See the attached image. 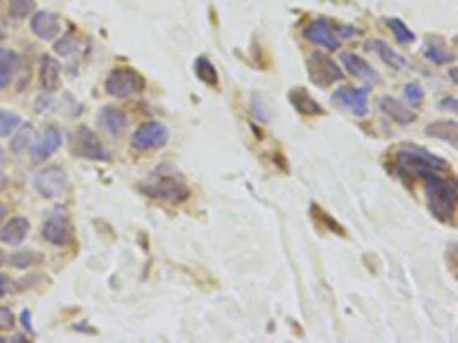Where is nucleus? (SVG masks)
<instances>
[{"label":"nucleus","instance_id":"obj_4","mask_svg":"<svg viewBox=\"0 0 458 343\" xmlns=\"http://www.w3.org/2000/svg\"><path fill=\"white\" fill-rule=\"evenodd\" d=\"M144 87V78L131 67H117L106 76L104 89L113 99H128Z\"/></svg>","mask_w":458,"mask_h":343},{"label":"nucleus","instance_id":"obj_38","mask_svg":"<svg viewBox=\"0 0 458 343\" xmlns=\"http://www.w3.org/2000/svg\"><path fill=\"white\" fill-rule=\"evenodd\" d=\"M37 104H44V96L37 99ZM49 108H51V99L46 96V110H49ZM37 113H44V106H37Z\"/></svg>","mask_w":458,"mask_h":343},{"label":"nucleus","instance_id":"obj_43","mask_svg":"<svg viewBox=\"0 0 458 343\" xmlns=\"http://www.w3.org/2000/svg\"><path fill=\"white\" fill-rule=\"evenodd\" d=\"M5 163V151H3V146H0V165Z\"/></svg>","mask_w":458,"mask_h":343},{"label":"nucleus","instance_id":"obj_34","mask_svg":"<svg viewBox=\"0 0 458 343\" xmlns=\"http://www.w3.org/2000/svg\"><path fill=\"white\" fill-rule=\"evenodd\" d=\"M14 328V313L7 307H0V330H12Z\"/></svg>","mask_w":458,"mask_h":343},{"label":"nucleus","instance_id":"obj_12","mask_svg":"<svg viewBox=\"0 0 458 343\" xmlns=\"http://www.w3.org/2000/svg\"><path fill=\"white\" fill-rule=\"evenodd\" d=\"M302 35H305L307 42L321 46V49H326V51H339V39L335 37V30L330 27L328 21H323V18H316V21H311V23L305 27V30H302Z\"/></svg>","mask_w":458,"mask_h":343},{"label":"nucleus","instance_id":"obj_13","mask_svg":"<svg viewBox=\"0 0 458 343\" xmlns=\"http://www.w3.org/2000/svg\"><path fill=\"white\" fill-rule=\"evenodd\" d=\"M30 30L37 39L51 42L60 35V18L53 12H35L30 18Z\"/></svg>","mask_w":458,"mask_h":343},{"label":"nucleus","instance_id":"obj_5","mask_svg":"<svg viewBox=\"0 0 458 343\" xmlns=\"http://www.w3.org/2000/svg\"><path fill=\"white\" fill-rule=\"evenodd\" d=\"M307 73H309V80L318 87H328L344 78L342 67H339L330 55L321 53V51L311 53L307 58Z\"/></svg>","mask_w":458,"mask_h":343},{"label":"nucleus","instance_id":"obj_16","mask_svg":"<svg viewBox=\"0 0 458 343\" xmlns=\"http://www.w3.org/2000/svg\"><path fill=\"white\" fill-rule=\"evenodd\" d=\"M27 231H30V222L27 218H9L7 225L0 229V243L5 245H21Z\"/></svg>","mask_w":458,"mask_h":343},{"label":"nucleus","instance_id":"obj_45","mask_svg":"<svg viewBox=\"0 0 458 343\" xmlns=\"http://www.w3.org/2000/svg\"><path fill=\"white\" fill-rule=\"evenodd\" d=\"M3 341H5V339H3V337H0V343H3Z\"/></svg>","mask_w":458,"mask_h":343},{"label":"nucleus","instance_id":"obj_7","mask_svg":"<svg viewBox=\"0 0 458 343\" xmlns=\"http://www.w3.org/2000/svg\"><path fill=\"white\" fill-rule=\"evenodd\" d=\"M168 140H170L168 126H163L161 122H147L133 131L131 146L135 151H154L168 144Z\"/></svg>","mask_w":458,"mask_h":343},{"label":"nucleus","instance_id":"obj_20","mask_svg":"<svg viewBox=\"0 0 458 343\" xmlns=\"http://www.w3.org/2000/svg\"><path fill=\"white\" fill-rule=\"evenodd\" d=\"M369 49H373L376 53L380 55V60L388 64L390 69H397V71H401V69H406L408 67V60L403 58L401 53H397L394 49H390L388 44L385 42H380V39H376V42H369Z\"/></svg>","mask_w":458,"mask_h":343},{"label":"nucleus","instance_id":"obj_23","mask_svg":"<svg viewBox=\"0 0 458 343\" xmlns=\"http://www.w3.org/2000/svg\"><path fill=\"white\" fill-rule=\"evenodd\" d=\"M35 137H37V133H35V126L32 124H18L14 137L9 140V151H12V154H23L27 146H32Z\"/></svg>","mask_w":458,"mask_h":343},{"label":"nucleus","instance_id":"obj_35","mask_svg":"<svg viewBox=\"0 0 458 343\" xmlns=\"http://www.w3.org/2000/svg\"><path fill=\"white\" fill-rule=\"evenodd\" d=\"M440 108H442V110H452V113H456V108H458V106H456V99H454V96H445L442 101H440Z\"/></svg>","mask_w":458,"mask_h":343},{"label":"nucleus","instance_id":"obj_3","mask_svg":"<svg viewBox=\"0 0 458 343\" xmlns=\"http://www.w3.org/2000/svg\"><path fill=\"white\" fill-rule=\"evenodd\" d=\"M140 190L147 192L154 199H165L170 204H183L190 197V188L179 179V176L154 174L151 179L140 183Z\"/></svg>","mask_w":458,"mask_h":343},{"label":"nucleus","instance_id":"obj_32","mask_svg":"<svg viewBox=\"0 0 458 343\" xmlns=\"http://www.w3.org/2000/svg\"><path fill=\"white\" fill-rule=\"evenodd\" d=\"M250 108H252V113L256 115V119H259V122L268 124L271 115H268V110H266V108L261 106V96H259V94H252V104H250Z\"/></svg>","mask_w":458,"mask_h":343},{"label":"nucleus","instance_id":"obj_6","mask_svg":"<svg viewBox=\"0 0 458 343\" xmlns=\"http://www.w3.org/2000/svg\"><path fill=\"white\" fill-rule=\"evenodd\" d=\"M69 188V174L60 165H51L37 172L35 176V190L46 199H60Z\"/></svg>","mask_w":458,"mask_h":343},{"label":"nucleus","instance_id":"obj_2","mask_svg":"<svg viewBox=\"0 0 458 343\" xmlns=\"http://www.w3.org/2000/svg\"><path fill=\"white\" fill-rule=\"evenodd\" d=\"M426 201L431 213L440 222H449L456 211V183L442 179L440 174L426 179Z\"/></svg>","mask_w":458,"mask_h":343},{"label":"nucleus","instance_id":"obj_29","mask_svg":"<svg viewBox=\"0 0 458 343\" xmlns=\"http://www.w3.org/2000/svg\"><path fill=\"white\" fill-rule=\"evenodd\" d=\"M424 87L419 85V82H408L406 87H403V99L408 101L410 106H419L421 101H424Z\"/></svg>","mask_w":458,"mask_h":343},{"label":"nucleus","instance_id":"obj_21","mask_svg":"<svg viewBox=\"0 0 458 343\" xmlns=\"http://www.w3.org/2000/svg\"><path fill=\"white\" fill-rule=\"evenodd\" d=\"M426 135L435 137V140L452 142L456 146V135H458V124L454 119H442V122H433L426 126Z\"/></svg>","mask_w":458,"mask_h":343},{"label":"nucleus","instance_id":"obj_42","mask_svg":"<svg viewBox=\"0 0 458 343\" xmlns=\"http://www.w3.org/2000/svg\"><path fill=\"white\" fill-rule=\"evenodd\" d=\"M449 76H452V82H454V85H456V69H452V71H449Z\"/></svg>","mask_w":458,"mask_h":343},{"label":"nucleus","instance_id":"obj_31","mask_svg":"<svg viewBox=\"0 0 458 343\" xmlns=\"http://www.w3.org/2000/svg\"><path fill=\"white\" fill-rule=\"evenodd\" d=\"M76 49H80V42L71 35L55 44V53H58V55H71V53H76Z\"/></svg>","mask_w":458,"mask_h":343},{"label":"nucleus","instance_id":"obj_8","mask_svg":"<svg viewBox=\"0 0 458 343\" xmlns=\"http://www.w3.org/2000/svg\"><path fill=\"white\" fill-rule=\"evenodd\" d=\"M42 238L55 247H67L73 243V227L64 216V211H55L53 216L42 225Z\"/></svg>","mask_w":458,"mask_h":343},{"label":"nucleus","instance_id":"obj_36","mask_svg":"<svg viewBox=\"0 0 458 343\" xmlns=\"http://www.w3.org/2000/svg\"><path fill=\"white\" fill-rule=\"evenodd\" d=\"M9 286H12L9 277L7 275H0V298H5V295L9 293Z\"/></svg>","mask_w":458,"mask_h":343},{"label":"nucleus","instance_id":"obj_27","mask_svg":"<svg viewBox=\"0 0 458 343\" xmlns=\"http://www.w3.org/2000/svg\"><path fill=\"white\" fill-rule=\"evenodd\" d=\"M18 124H21V117L16 113H9V110H0V137L12 135Z\"/></svg>","mask_w":458,"mask_h":343},{"label":"nucleus","instance_id":"obj_26","mask_svg":"<svg viewBox=\"0 0 458 343\" xmlns=\"http://www.w3.org/2000/svg\"><path fill=\"white\" fill-rule=\"evenodd\" d=\"M388 25H390V30L394 32V37H397L399 44H412V42H415V32L408 30V25L403 23L401 18H388Z\"/></svg>","mask_w":458,"mask_h":343},{"label":"nucleus","instance_id":"obj_15","mask_svg":"<svg viewBox=\"0 0 458 343\" xmlns=\"http://www.w3.org/2000/svg\"><path fill=\"white\" fill-rule=\"evenodd\" d=\"M342 64L346 67V71L351 73V76H355L357 80H364V82H378L380 80L378 73H376L369 64L355 53H342Z\"/></svg>","mask_w":458,"mask_h":343},{"label":"nucleus","instance_id":"obj_14","mask_svg":"<svg viewBox=\"0 0 458 343\" xmlns=\"http://www.w3.org/2000/svg\"><path fill=\"white\" fill-rule=\"evenodd\" d=\"M62 67L53 55H42L39 60V85L44 92H55L60 87Z\"/></svg>","mask_w":458,"mask_h":343},{"label":"nucleus","instance_id":"obj_9","mask_svg":"<svg viewBox=\"0 0 458 343\" xmlns=\"http://www.w3.org/2000/svg\"><path fill=\"white\" fill-rule=\"evenodd\" d=\"M73 151L85 161H108L110 154L89 126H78L73 137Z\"/></svg>","mask_w":458,"mask_h":343},{"label":"nucleus","instance_id":"obj_10","mask_svg":"<svg viewBox=\"0 0 458 343\" xmlns=\"http://www.w3.org/2000/svg\"><path fill=\"white\" fill-rule=\"evenodd\" d=\"M62 142H64V133L60 128L46 126V131L39 137H35V142H32V151H30L32 163H44L46 158H51V156L62 146Z\"/></svg>","mask_w":458,"mask_h":343},{"label":"nucleus","instance_id":"obj_11","mask_svg":"<svg viewBox=\"0 0 458 343\" xmlns=\"http://www.w3.org/2000/svg\"><path fill=\"white\" fill-rule=\"evenodd\" d=\"M366 96H369V89H357V87H339L333 101H337L339 106H344L346 110H351L353 115L357 117H364L369 113V106H366Z\"/></svg>","mask_w":458,"mask_h":343},{"label":"nucleus","instance_id":"obj_24","mask_svg":"<svg viewBox=\"0 0 458 343\" xmlns=\"http://www.w3.org/2000/svg\"><path fill=\"white\" fill-rule=\"evenodd\" d=\"M192 71H195V76L204 82V85L218 87V71L213 67V62H211L209 58H204V55H199V58L195 60V64H192Z\"/></svg>","mask_w":458,"mask_h":343},{"label":"nucleus","instance_id":"obj_39","mask_svg":"<svg viewBox=\"0 0 458 343\" xmlns=\"http://www.w3.org/2000/svg\"><path fill=\"white\" fill-rule=\"evenodd\" d=\"M21 320H23V328H25V330H32V328H30V311H23V313H21Z\"/></svg>","mask_w":458,"mask_h":343},{"label":"nucleus","instance_id":"obj_22","mask_svg":"<svg viewBox=\"0 0 458 343\" xmlns=\"http://www.w3.org/2000/svg\"><path fill=\"white\" fill-rule=\"evenodd\" d=\"M16 67H18V55L9 49H0V89L9 87Z\"/></svg>","mask_w":458,"mask_h":343},{"label":"nucleus","instance_id":"obj_19","mask_svg":"<svg viewBox=\"0 0 458 343\" xmlns=\"http://www.w3.org/2000/svg\"><path fill=\"white\" fill-rule=\"evenodd\" d=\"M380 110L390 119H394V122L403 124V126H408V124H412L417 119V115L412 113V108H406V106L401 104V101L392 99V96H383L380 99Z\"/></svg>","mask_w":458,"mask_h":343},{"label":"nucleus","instance_id":"obj_17","mask_svg":"<svg viewBox=\"0 0 458 343\" xmlns=\"http://www.w3.org/2000/svg\"><path fill=\"white\" fill-rule=\"evenodd\" d=\"M289 101H291V106L296 108L302 117H318V115H323V108H321V104H316V99H311L309 92L302 89V87L291 89L289 92Z\"/></svg>","mask_w":458,"mask_h":343},{"label":"nucleus","instance_id":"obj_33","mask_svg":"<svg viewBox=\"0 0 458 343\" xmlns=\"http://www.w3.org/2000/svg\"><path fill=\"white\" fill-rule=\"evenodd\" d=\"M311 211L316 213V218H318V220H323L326 225H328L330 229H333V234H339V236H344V229L339 227V225H335V222H333V218H328V216H326V211H321L318 206H311Z\"/></svg>","mask_w":458,"mask_h":343},{"label":"nucleus","instance_id":"obj_28","mask_svg":"<svg viewBox=\"0 0 458 343\" xmlns=\"http://www.w3.org/2000/svg\"><path fill=\"white\" fill-rule=\"evenodd\" d=\"M32 12H35V0H9V14L16 21H23Z\"/></svg>","mask_w":458,"mask_h":343},{"label":"nucleus","instance_id":"obj_1","mask_svg":"<svg viewBox=\"0 0 458 343\" xmlns=\"http://www.w3.org/2000/svg\"><path fill=\"white\" fill-rule=\"evenodd\" d=\"M394 168L397 172L408 179V176H419V179H428V176H435L438 172H447L449 163H445L438 156L428 154L419 146H401V149L394 154Z\"/></svg>","mask_w":458,"mask_h":343},{"label":"nucleus","instance_id":"obj_18","mask_svg":"<svg viewBox=\"0 0 458 343\" xmlns=\"http://www.w3.org/2000/svg\"><path fill=\"white\" fill-rule=\"evenodd\" d=\"M99 124L104 126L110 135H122L124 128L128 126V117L119 108L106 106L99 110Z\"/></svg>","mask_w":458,"mask_h":343},{"label":"nucleus","instance_id":"obj_37","mask_svg":"<svg viewBox=\"0 0 458 343\" xmlns=\"http://www.w3.org/2000/svg\"><path fill=\"white\" fill-rule=\"evenodd\" d=\"M357 32H360V30H355V27H342V30H339V35L346 37V39H351V37H355Z\"/></svg>","mask_w":458,"mask_h":343},{"label":"nucleus","instance_id":"obj_30","mask_svg":"<svg viewBox=\"0 0 458 343\" xmlns=\"http://www.w3.org/2000/svg\"><path fill=\"white\" fill-rule=\"evenodd\" d=\"M424 55H426L431 62H435V64H449V62H454V53L438 49V46H428V49L424 51Z\"/></svg>","mask_w":458,"mask_h":343},{"label":"nucleus","instance_id":"obj_44","mask_svg":"<svg viewBox=\"0 0 458 343\" xmlns=\"http://www.w3.org/2000/svg\"><path fill=\"white\" fill-rule=\"evenodd\" d=\"M3 263H5V254H3V249H0V268H3Z\"/></svg>","mask_w":458,"mask_h":343},{"label":"nucleus","instance_id":"obj_40","mask_svg":"<svg viewBox=\"0 0 458 343\" xmlns=\"http://www.w3.org/2000/svg\"><path fill=\"white\" fill-rule=\"evenodd\" d=\"M3 37H7V27H5L3 21H0V39H3Z\"/></svg>","mask_w":458,"mask_h":343},{"label":"nucleus","instance_id":"obj_41","mask_svg":"<svg viewBox=\"0 0 458 343\" xmlns=\"http://www.w3.org/2000/svg\"><path fill=\"white\" fill-rule=\"evenodd\" d=\"M5 213H7V206H5V204H3V201H0V220H3V218H5Z\"/></svg>","mask_w":458,"mask_h":343},{"label":"nucleus","instance_id":"obj_25","mask_svg":"<svg viewBox=\"0 0 458 343\" xmlns=\"http://www.w3.org/2000/svg\"><path fill=\"white\" fill-rule=\"evenodd\" d=\"M9 263L18 270H27V268H35L37 263H42V254L35 252V249H18L12 256H9Z\"/></svg>","mask_w":458,"mask_h":343}]
</instances>
